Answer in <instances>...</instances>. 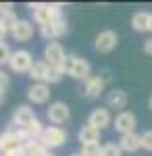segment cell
Returning <instances> with one entry per match:
<instances>
[{
	"label": "cell",
	"instance_id": "16",
	"mask_svg": "<svg viewBox=\"0 0 152 156\" xmlns=\"http://www.w3.org/2000/svg\"><path fill=\"white\" fill-rule=\"evenodd\" d=\"M77 140H79V144H98V140H100V131L92 127V125H83L81 129L77 131Z\"/></svg>",
	"mask_w": 152,
	"mask_h": 156
},
{
	"label": "cell",
	"instance_id": "9",
	"mask_svg": "<svg viewBox=\"0 0 152 156\" xmlns=\"http://www.w3.org/2000/svg\"><path fill=\"white\" fill-rule=\"evenodd\" d=\"M38 119L34 112V108L23 104V106H17L15 108V112H13V125L15 127H19V129H27L34 121Z\"/></svg>",
	"mask_w": 152,
	"mask_h": 156
},
{
	"label": "cell",
	"instance_id": "5",
	"mask_svg": "<svg viewBox=\"0 0 152 156\" xmlns=\"http://www.w3.org/2000/svg\"><path fill=\"white\" fill-rule=\"evenodd\" d=\"M117 44H119L117 31H113V29H104V31H100V34L96 36L94 48L98 50V52H102V54H108V52H113V50L117 48Z\"/></svg>",
	"mask_w": 152,
	"mask_h": 156
},
{
	"label": "cell",
	"instance_id": "35",
	"mask_svg": "<svg viewBox=\"0 0 152 156\" xmlns=\"http://www.w3.org/2000/svg\"><path fill=\"white\" fill-rule=\"evenodd\" d=\"M148 31L152 34V12H150V19H148Z\"/></svg>",
	"mask_w": 152,
	"mask_h": 156
},
{
	"label": "cell",
	"instance_id": "26",
	"mask_svg": "<svg viewBox=\"0 0 152 156\" xmlns=\"http://www.w3.org/2000/svg\"><path fill=\"white\" fill-rule=\"evenodd\" d=\"M75 60H77V56H75V54H67V56H65V60H63V65H60V69L67 73V75H71L73 67H75Z\"/></svg>",
	"mask_w": 152,
	"mask_h": 156
},
{
	"label": "cell",
	"instance_id": "14",
	"mask_svg": "<svg viewBox=\"0 0 152 156\" xmlns=\"http://www.w3.org/2000/svg\"><path fill=\"white\" fill-rule=\"evenodd\" d=\"M129 98H127V92L125 90H110L108 94H106V104H108V108H119L121 112H123V108L127 106Z\"/></svg>",
	"mask_w": 152,
	"mask_h": 156
},
{
	"label": "cell",
	"instance_id": "8",
	"mask_svg": "<svg viewBox=\"0 0 152 156\" xmlns=\"http://www.w3.org/2000/svg\"><path fill=\"white\" fill-rule=\"evenodd\" d=\"M65 48H63V44L56 42V40H52V42H48L46 48H44V60H46L48 65H52V67H60L63 65V60H65Z\"/></svg>",
	"mask_w": 152,
	"mask_h": 156
},
{
	"label": "cell",
	"instance_id": "37",
	"mask_svg": "<svg viewBox=\"0 0 152 156\" xmlns=\"http://www.w3.org/2000/svg\"><path fill=\"white\" fill-rule=\"evenodd\" d=\"M2 100H4V94H2V92H0V102H2Z\"/></svg>",
	"mask_w": 152,
	"mask_h": 156
},
{
	"label": "cell",
	"instance_id": "28",
	"mask_svg": "<svg viewBox=\"0 0 152 156\" xmlns=\"http://www.w3.org/2000/svg\"><path fill=\"white\" fill-rule=\"evenodd\" d=\"M9 87H11V77H9L4 71H0V92L4 94Z\"/></svg>",
	"mask_w": 152,
	"mask_h": 156
},
{
	"label": "cell",
	"instance_id": "33",
	"mask_svg": "<svg viewBox=\"0 0 152 156\" xmlns=\"http://www.w3.org/2000/svg\"><path fill=\"white\" fill-rule=\"evenodd\" d=\"M144 52H146L148 56H152V37H148V40L144 42Z\"/></svg>",
	"mask_w": 152,
	"mask_h": 156
},
{
	"label": "cell",
	"instance_id": "38",
	"mask_svg": "<svg viewBox=\"0 0 152 156\" xmlns=\"http://www.w3.org/2000/svg\"><path fill=\"white\" fill-rule=\"evenodd\" d=\"M71 156H81V154H79V152H75V154H71Z\"/></svg>",
	"mask_w": 152,
	"mask_h": 156
},
{
	"label": "cell",
	"instance_id": "20",
	"mask_svg": "<svg viewBox=\"0 0 152 156\" xmlns=\"http://www.w3.org/2000/svg\"><path fill=\"white\" fill-rule=\"evenodd\" d=\"M63 75H65V71L60 69V67H48V73H46V79H44V83L52 85V83H59L60 79H63Z\"/></svg>",
	"mask_w": 152,
	"mask_h": 156
},
{
	"label": "cell",
	"instance_id": "24",
	"mask_svg": "<svg viewBox=\"0 0 152 156\" xmlns=\"http://www.w3.org/2000/svg\"><path fill=\"white\" fill-rule=\"evenodd\" d=\"M100 156H123V150L119 148V144H104L100 150Z\"/></svg>",
	"mask_w": 152,
	"mask_h": 156
},
{
	"label": "cell",
	"instance_id": "1",
	"mask_svg": "<svg viewBox=\"0 0 152 156\" xmlns=\"http://www.w3.org/2000/svg\"><path fill=\"white\" fill-rule=\"evenodd\" d=\"M29 9H31V12H34V21L40 25V27L52 25L54 21L63 19V6H60V4L38 2V4H29Z\"/></svg>",
	"mask_w": 152,
	"mask_h": 156
},
{
	"label": "cell",
	"instance_id": "10",
	"mask_svg": "<svg viewBox=\"0 0 152 156\" xmlns=\"http://www.w3.org/2000/svg\"><path fill=\"white\" fill-rule=\"evenodd\" d=\"M104 85H106V79L102 77V75H92L88 81H83L81 96H85V98H98L102 92H104Z\"/></svg>",
	"mask_w": 152,
	"mask_h": 156
},
{
	"label": "cell",
	"instance_id": "15",
	"mask_svg": "<svg viewBox=\"0 0 152 156\" xmlns=\"http://www.w3.org/2000/svg\"><path fill=\"white\" fill-rule=\"evenodd\" d=\"M119 148H121L123 152H129V154H133V152L142 150L140 133H127V135H121V137H119Z\"/></svg>",
	"mask_w": 152,
	"mask_h": 156
},
{
	"label": "cell",
	"instance_id": "19",
	"mask_svg": "<svg viewBox=\"0 0 152 156\" xmlns=\"http://www.w3.org/2000/svg\"><path fill=\"white\" fill-rule=\"evenodd\" d=\"M148 19H150L148 12H136V15L131 17V29L138 31V34L148 31Z\"/></svg>",
	"mask_w": 152,
	"mask_h": 156
},
{
	"label": "cell",
	"instance_id": "13",
	"mask_svg": "<svg viewBox=\"0 0 152 156\" xmlns=\"http://www.w3.org/2000/svg\"><path fill=\"white\" fill-rule=\"evenodd\" d=\"M11 36L15 37L17 42H29V40L34 37V25H31V21L19 19V23H17V27L11 31Z\"/></svg>",
	"mask_w": 152,
	"mask_h": 156
},
{
	"label": "cell",
	"instance_id": "12",
	"mask_svg": "<svg viewBox=\"0 0 152 156\" xmlns=\"http://www.w3.org/2000/svg\"><path fill=\"white\" fill-rule=\"evenodd\" d=\"M27 98L34 104H46L50 98V85L48 83H31V87L27 90Z\"/></svg>",
	"mask_w": 152,
	"mask_h": 156
},
{
	"label": "cell",
	"instance_id": "27",
	"mask_svg": "<svg viewBox=\"0 0 152 156\" xmlns=\"http://www.w3.org/2000/svg\"><path fill=\"white\" fill-rule=\"evenodd\" d=\"M11 56H13L11 48H9L6 44H0V67H2V65H9V62H11Z\"/></svg>",
	"mask_w": 152,
	"mask_h": 156
},
{
	"label": "cell",
	"instance_id": "18",
	"mask_svg": "<svg viewBox=\"0 0 152 156\" xmlns=\"http://www.w3.org/2000/svg\"><path fill=\"white\" fill-rule=\"evenodd\" d=\"M48 67H50V65H48L46 60H35L34 62V67H31V71H29V77L34 79V83H44Z\"/></svg>",
	"mask_w": 152,
	"mask_h": 156
},
{
	"label": "cell",
	"instance_id": "32",
	"mask_svg": "<svg viewBox=\"0 0 152 156\" xmlns=\"http://www.w3.org/2000/svg\"><path fill=\"white\" fill-rule=\"evenodd\" d=\"M27 156H54L48 148H40V150H35V152H31V154H27Z\"/></svg>",
	"mask_w": 152,
	"mask_h": 156
},
{
	"label": "cell",
	"instance_id": "7",
	"mask_svg": "<svg viewBox=\"0 0 152 156\" xmlns=\"http://www.w3.org/2000/svg\"><path fill=\"white\" fill-rule=\"evenodd\" d=\"M46 117H48V121H50L52 125H56V127H59V125H63V123H67V121H69L71 110H69V106H67L65 102L56 100V102H52V104L48 106Z\"/></svg>",
	"mask_w": 152,
	"mask_h": 156
},
{
	"label": "cell",
	"instance_id": "31",
	"mask_svg": "<svg viewBox=\"0 0 152 156\" xmlns=\"http://www.w3.org/2000/svg\"><path fill=\"white\" fill-rule=\"evenodd\" d=\"M13 9H15V6H13L11 2H0V15H6V12H15Z\"/></svg>",
	"mask_w": 152,
	"mask_h": 156
},
{
	"label": "cell",
	"instance_id": "30",
	"mask_svg": "<svg viewBox=\"0 0 152 156\" xmlns=\"http://www.w3.org/2000/svg\"><path fill=\"white\" fill-rule=\"evenodd\" d=\"M0 156H27V150H25V146H21V148H15L11 152H2Z\"/></svg>",
	"mask_w": 152,
	"mask_h": 156
},
{
	"label": "cell",
	"instance_id": "34",
	"mask_svg": "<svg viewBox=\"0 0 152 156\" xmlns=\"http://www.w3.org/2000/svg\"><path fill=\"white\" fill-rule=\"evenodd\" d=\"M6 34H9V31H6V29L0 25V44H4V37H6Z\"/></svg>",
	"mask_w": 152,
	"mask_h": 156
},
{
	"label": "cell",
	"instance_id": "29",
	"mask_svg": "<svg viewBox=\"0 0 152 156\" xmlns=\"http://www.w3.org/2000/svg\"><path fill=\"white\" fill-rule=\"evenodd\" d=\"M40 34H42V37H46L48 42H52V40H54V34H52V25H44V27H40Z\"/></svg>",
	"mask_w": 152,
	"mask_h": 156
},
{
	"label": "cell",
	"instance_id": "22",
	"mask_svg": "<svg viewBox=\"0 0 152 156\" xmlns=\"http://www.w3.org/2000/svg\"><path fill=\"white\" fill-rule=\"evenodd\" d=\"M67 31H69V27H67V21H65V19H59V21H54V23H52V34H54V40L63 37Z\"/></svg>",
	"mask_w": 152,
	"mask_h": 156
},
{
	"label": "cell",
	"instance_id": "6",
	"mask_svg": "<svg viewBox=\"0 0 152 156\" xmlns=\"http://www.w3.org/2000/svg\"><path fill=\"white\" fill-rule=\"evenodd\" d=\"M136 125H138V119H136V115H133V112H129V110L119 112L117 117L113 119V127H115V131H119L121 135L136 133Z\"/></svg>",
	"mask_w": 152,
	"mask_h": 156
},
{
	"label": "cell",
	"instance_id": "23",
	"mask_svg": "<svg viewBox=\"0 0 152 156\" xmlns=\"http://www.w3.org/2000/svg\"><path fill=\"white\" fill-rule=\"evenodd\" d=\"M100 150H102L100 144H83L79 154L81 156H100Z\"/></svg>",
	"mask_w": 152,
	"mask_h": 156
},
{
	"label": "cell",
	"instance_id": "3",
	"mask_svg": "<svg viewBox=\"0 0 152 156\" xmlns=\"http://www.w3.org/2000/svg\"><path fill=\"white\" fill-rule=\"evenodd\" d=\"M67 137H69V133L65 131L63 127H56V125H48L46 129H44V133H42V137H40V140H42L44 148L52 150V148H60V146H65Z\"/></svg>",
	"mask_w": 152,
	"mask_h": 156
},
{
	"label": "cell",
	"instance_id": "11",
	"mask_svg": "<svg viewBox=\"0 0 152 156\" xmlns=\"http://www.w3.org/2000/svg\"><path fill=\"white\" fill-rule=\"evenodd\" d=\"M110 123H113V117H110V110L108 108H94L92 112H90V117H88V125L96 127L98 131L106 129Z\"/></svg>",
	"mask_w": 152,
	"mask_h": 156
},
{
	"label": "cell",
	"instance_id": "2",
	"mask_svg": "<svg viewBox=\"0 0 152 156\" xmlns=\"http://www.w3.org/2000/svg\"><path fill=\"white\" fill-rule=\"evenodd\" d=\"M27 140H29V135L25 129H19V127H9L6 131L0 133V154L2 152H11L15 148H21V146L27 144Z\"/></svg>",
	"mask_w": 152,
	"mask_h": 156
},
{
	"label": "cell",
	"instance_id": "4",
	"mask_svg": "<svg viewBox=\"0 0 152 156\" xmlns=\"http://www.w3.org/2000/svg\"><path fill=\"white\" fill-rule=\"evenodd\" d=\"M34 62L35 60H34V56H31L29 50H17V52H13L9 67H11V71H15V73H29L31 67H34Z\"/></svg>",
	"mask_w": 152,
	"mask_h": 156
},
{
	"label": "cell",
	"instance_id": "17",
	"mask_svg": "<svg viewBox=\"0 0 152 156\" xmlns=\"http://www.w3.org/2000/svg\"><path fill=\"white\" fill-rule=\"evenodd\" d=\"M71 77L73 79H77V81H88L92 75H90V62L85 58H79L75 60V67H73V71H71Z\"/></svg>",
	"mask_w": 152,
	"mask_h": 156
},
{
	"label": "cell",
	"instance_id": "36",
	"mask_svg": "<svg viewBox=\"0 0 152 156\" xmlns=\"http://www.w3.org/2000/svg\"><path fill=\"white\" fill-rule=\"evenodd\" d=\"M148 108H150V110H152V96L148 98Z\"/></svg>",
	"mask_w": 152,
	"mask_h": 156
},
{
	"label": "cell",
	"instance_id": "21",
	"mask_svg": "<svg viewBox=\"0 0 152 156\" xmlns=\"http://www.w3.org/2000/svg\"><path fill=\"white\" fill-rule=\"evenodd\" d=\"M19 23V19H17V15L15 12H6V15H0V25L6 29V31H13L15 27Z\"/></svg>",
	"mask_w": 152,
	"mask_h": 156
},
{
	"label": "cell",
	"instance_id": "25",
	"mask_svg": "<svg viewBox=\"0 0 152 156\" xmlns=\"http://www.w3.org/2000/svg\"><path fill=\"white\" fill-rule=\"evenodd\" d=\"M140 140H142V150L146 152H152V129L140 133Z\"/></svg>",
	"mask_w": 152,
	"mask_h": 156
}]
</instances>
